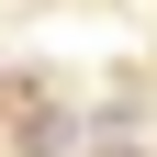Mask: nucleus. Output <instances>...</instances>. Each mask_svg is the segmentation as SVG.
Masks as SVG:
<instances>
[{"mask_svg":"<svg viewBox=\"0 0 157 157\" xmlns=\"http://www.w3.org/2000/svg\"><path fill=\"white\" fill-rule=\"evenodd\" d=\"M112 157H146V146H112Z\"/></svg>","mask_w":157,"mask_h":157,"instance_id":"1","label":"nucleus"}]
</instances>
